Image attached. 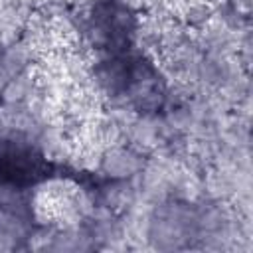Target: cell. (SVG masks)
<instances>
[{"mask_svg":"<svg viewBox=\"0 0 253 253\" xmlns=\"http://www.w3.org/2000/svg\"><path fill=\"white\" fill-rule=\"evenodd\" d=\"M97 206V198L71 176H49L38 180L28 192L32 223L47 229L85 225Z\"/></svg>","mask_w":253,"mask_h":253,"instance_id":"6da1fadb","label":"cell"},{"mask_svg":"<svg viewBox=\"0 0 253 253\" xmlns=\"http://www.w3.org/2000/svg\"><path fill=\"white\" fill-rule=\"evenodd\" d=\"M146 156L128 144H117L103 150L97 172L107 180H128L134 178L144 166Z\"/></svg>","mask_w":253,"mask_h":253,"instance_id":"7a4b0ae2","label":"cell"}]
</instances>
